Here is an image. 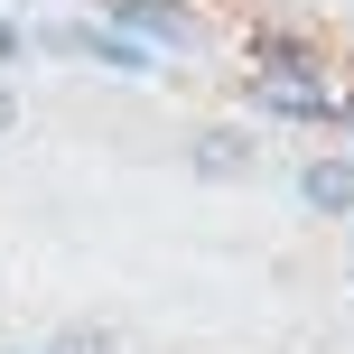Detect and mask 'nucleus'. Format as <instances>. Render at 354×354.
<instances>
[{"instance_id": "obj_8", "label": "nucleus", "mask_w": 354, "mask_h": 354, "mask_svg": "<svg viewBox=\"0 0 354 354\" xmlns=\"http://www.w3.org/2000/svg\"><path fill=\"white\" fill-rule=\"evenodd\" d=\"M345 280H354V270H345Z\"/></svg>"}, {"instance_id": "obj_7", "label": "nucleus", "mask_w": 354, "mask_h": 354, "mask_svg": "<svg viewBox=\"0 0 354 354\" xmlns=\"http://www.w3.org/2000/svg\"><path fill=\"white\" fill-rule=\"evenodd\" d=\"M336 112H345V122H354V103H336Z\"/></svg>"}, {"instance_id": "obj_6", "label": "nucleus", "mask_w": 354, "mask_h": 354, "mask_svg": "<svg viewBox=\"0 0 354 354\" xmlns=\"http://www.w3.org/2000/svg\"><path fill=\"white\" fill-rule=\"evenodd\" d=\"M19 47H28V37H19V28H10V19H0V66H10V56H19Z\"/></svg>"}, {"instance_id": "obj_4", "label": "nucleus", "mask_w": 354, "mask_h": 354, "mask_svg": "<svg viewBox=\"0 0 354 354\" xmlns=\"http://www.w3.org/2000/svg\"><path fill=\"white\" fill-rule=\"evenodd\" d=\"M47 354H122V336H112V326H56Z\"/></svg>"}, {"instance_id": "obj_3", "label": "nucleus", "mask_w": 354, "mask_h": 354, "mask_svg": "<svg viewBox=\"0 0 354 354\" xmlns=\"http://www.w3.org/2000/svg\"><path fill=\"white\" fill-rule=\"evenodd\" d=\"M299 205L326 214V224H345V214H354V159H345V149H317V159L299 168Z\"/></svg>"}, {"instance_id": "obj_1", "label": "nucleus", "mask_w": 354, "mask_h": 354, "mask_svg": "<svg viewBox=\"0 0 354 354\" xmlns=\"http://www.w3.org/2000/svg\"><path fill=\"white\" fill-rule=\"evenodd\" d=\"M103 10H112V28L140 37V47H149V37H159V47H205V28H196L177 0H103Z\"/></svg>"}, {"instance_id": "obj_2", "label": "nucleus", "mask_w": 354, "mask_h": 354, "mask_svg": "<svg viewBox=\"0 0 354 354\" xmlns=\"http://www.w3.org/2000/svg\"><path fill=\"white\" fill-rule=\"evenodd\" d=\"M187 168L205 177V187H233V177H252V168H261V149H252V131H233V122H214V131H196V149H187Z\"/></svg>"}, {"instance_id": "obj_5", "label": "nucleus", "mask_w": 354, "mask_h": 354, "mask_svg": "<svg viewBox=\"0 0 354 354\" xmlns=\"http://www.w3.org/2000/svg\"><path fill=\"white\" fill-rule=\"evenodd\" d=\"M10 131H19V93L0 84V140H10Z\"/></svg>"}]
</instances>
